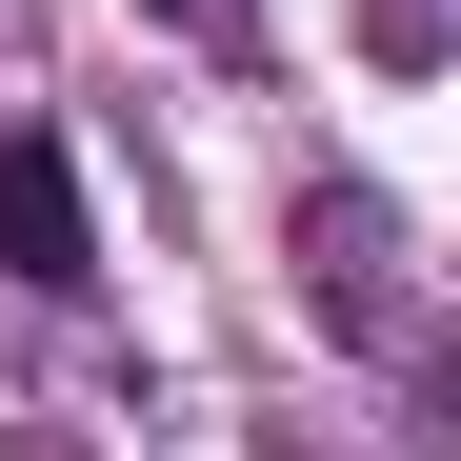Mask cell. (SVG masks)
I'll list each match as a JSON object with an SVG mask.
<instances>
[{"instance_id":"1","label":"cell","mask_w":461,"mask_h":461,"mask_svg":"<svg viewBox=\"0 0 461 461\" xmlns=\"http://www.w3.org/2000/svg\"><path fill=\"white\" fill-rule=\"evenodd\" d=\"M0 281H21V301H81V281H101V221H81V161H60L41 121L0 140Z\"/></svg>"},{"instance_id":"2","label":"cell","mask_w":461,"mask_h":461,"mask_svg":"<svg viewBox=\"0 0 461 461\" xmlns=\"http://www.w3.org/2000/svg\"><path fill=\"white\" fill-rule=\"evenodd\" d=\"M381 60H441V0H381Z\"/></svg>"},{"instance_id":"3","label":"cell","mask_w":461,"mask_h":461,"mask_svg":"<svg viewBox=\"0 0 461 461\" xmlns=\"http://www.w3.org/2000/svg\"><path fill=\"white\" fill-rule=\"evenodd\" d=\"M140 21H201V0H140Z\"/></svg>"}]
</instances>
